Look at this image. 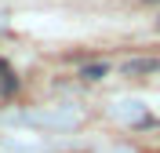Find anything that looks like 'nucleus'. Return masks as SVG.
I'll return each instance as SVG.
<instances>
[{
	"instance_id": "obj_1",
	"label": "nucleus",
	"mask_w": 160,
	"mask_h": 153,
	"mask_svg": "<svg viewBox=\"0 0 160 153\" xmlns=\"http://www.w3.org/2000/svg\"><path fill=\"white\" fill-rule=\"evenodd\" d=\"M15 88H18L15 73H11V66H8V62L0 59V95H15Z\"/></svg>"
}]
</instances>
